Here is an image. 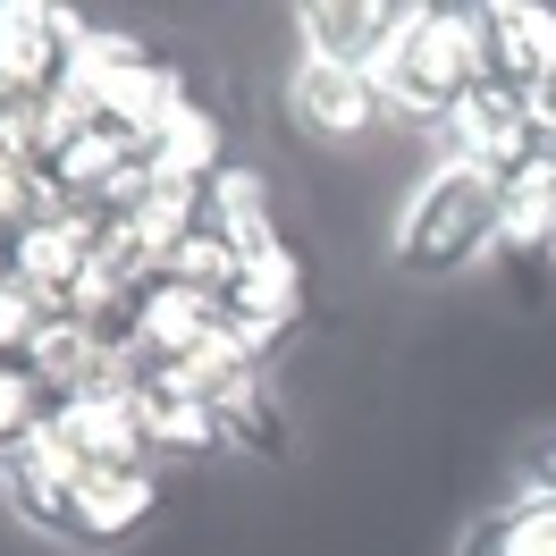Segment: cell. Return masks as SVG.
I'll return each instance as SVG.
<instances>
[{"mask_svg": "<svg viewBox=\"0 0 556 556\" xmlns=\"http://www.w3.org/2000/svg\"><path fill=\"white\" fill-rule=\"evenodd\" d=\"M497 253H556V152L506 177V237Z\"/></svg>", "mask_w": 556, "mask_h": 556, "instance_id": "cell-18", "label": "cell"}, {"mask_svg": "<svg viewBox=\"0 0 556 556\" xmlns=\"http://www.w3.org/2000/svg\"><path fill=\"white\" fill-rule=\"evenodd\" d=\"M161 515V464H93L85 481H76V506H68V531L76 548H127L143 540Z\"/></svg>", "mask_w": 556, "mask_h": 556, "instance_id": "cell-10", "label": "cell"}, {"mask_svg": "<svg viewBox=\"0 0 556 556\" xmlns=\"http://www.w3.org/2000/svg\"><path fill=\"white\" fill-rule=\"evenodd\" d=\"M93 35L85 9H60V0H0V93H60L76 42Z\"/></svg>", "mask_w": 556, "mask_h": 556, "instance_id": "cell-5", "label": "cell"}, {"mask_svg": "<svg viewBox=\"0 0 556 556\" xmlns=\"http://www.w3.org/2000/svg\"><path fill=\"white\" fill-rule=\"evenodd\" d=\"M421 0H304L295 9V42L304 60H329V68H380L388 51L405 42Z\"/></svg>", "mask_w": 556, "mask_h": 556, "instance_id": "cell-8", "label": "cell"}, {"mask_svg": "<svg viewBox=\"0 0 556 556\" xmlns=\"http://www.w3.org/2000/svg\"><path fill=\"white\" fill-rule=\"evenodd\" d=\"M481 76L506 93H548L556 85V0H481Z\"/></svg>", "mask_w": 556, "mask_h": 556, "instance_id": "cell-9", "label": "cell"}, {"mask_svg": "<svg viewBox=\"0 0 556 556\" xmlns=\"http://www.w3.org/2000/svg\"><path fill=\"white\" fill-rule=\"evenodd\" d=\"M143 161H152V186H203V177L228 169V127H219L203 102H186L169 127L152 136V152H143Z\"/></svg>", "mask_w": 556, "mask_h": 556, "instance_id": "cell-15", "label": "cell"}, {"mask_svg": "<svg viewBox=\"0 0 556 556\" xmlns=\"http://www.w3.org/2000/svg\"><path fill=\"white\" fill-rule=\"evenodd\" d=\"M143 60H152V42H143L136 26H93V35L76 42V60H68V76H60V93H51V102L76 110V118L93 127V118H102V102L143 68Z\"/></svg>", "mask_w": 556, "mask_h": 556, "instance_id": "cell-12", "label": "cell"}, {"mask_svg": "<svg viewBox=\"0 0 556 556\" xmlns=\"http://www.w3.org/2000/svg\"><path fill=\"white\" fill-rule=\"evenodd\" d=\"M127 405H136V421H143V447H152V464H161V455H219V447H228V430H219V414L194 396V380L177 371L169 354H152V346H136Z\"/></svg>", "mask_w": 556, "mask_h": 556, "instance_id": "cell-6", "label": "cell"}, {"mask_svg": "<svg viewBox=\"0 0 556 556\" xmlns=\"http://www.w3.org/2000/svg\"><path fill=\"white\" fill-rule=\"evenodd\" d=\"M287 118L313 143H363V136H380L396 110H388L380 76L329 68V60H295V68H287Z\"/></svg>", "mask_w": 556, "mask_h": 556, "instance_id": "cell-7", "label": "cell"}, {"mask_svg": "<svg viewBox=\"0 0 556 556\" xmlns=\"http://www.w3.org/2000/svg\"><path fill=\"white\" fill-rule=\"evenodd\" d=\"M371 76H380L388 110H396L405 127H447V110L481 85V26H472V9H430V0H421L405 42H396Z\"/></svg>", "mask_w": 556, "mask_h": 556, "instance_id": "cell-2", "label": "cell"}, {"mask_svg": "<svg viewBox=\"0 0 556 556\" xmlns=\"http://www.w3.org/2000/svg\"><path fill=\"white\" fill-rule=\"evenodd\" d=\"M51 430H60L85 464H152L143 421H136V405H127V396H68V405L51 414Z\"/></svg>", "mask_w": 556, "mask_h": 556, "instance_id": "cell-14", "label": "cell"}, {"mask_svg": "<svg viewBox=\"0 0 556 556\" xmlns=\"http://www.w3.org/2000/svg\"><path fill=\"white\" fill-rule=\"evenodd\" d=\"M455 556H556V497L540 489H515L506 506H489Z\"/></svg>", "mask_w": 556, "mask_h": 556, "instance_id": "cell-17", "label": "cell"}, {"mask_svg": "<svg viewBox=\"0 0 556 556\" xmlns=\"http://www.w3.org/2000/svg\"><path fill=\"white\" fill-rule=\"evenodd\" d=\"M506 237V177L472 169V161H430L396 228H388V253L405 278H464L472 262H489Z\"/></svg>", "mask_w": 556, "mask_h": 556, "instance_id": "cell-1", "label": "cell"}, {"mask_svg": "<svg viewBox=\"0 0 556 556\" xmlns=\"http://www.w3.org/2000/svg\"><path fill=\"white\" fill-rule=\"evenodd\" d=\"M42 304L17 287V278H0V363H26V346H35V329H42Z\"/></svg>", "mask_w": 556, "mask_h": 556, "instance_id": "cell-20", "label": "cell"}, {"mask_svg": "<svg viewBox=\"0 0 556 556\" xmlns=\"http://www.w3.org/2000/svg\"><path fill=\"white\" fill-rule=\"evenodd\" d=\"M51 414H60V396H51L35 371H26V363H0V464L26 447V439H42Z\"/></svg>", "mask_w": 556, "mask_h": 556, "instance_id": "cell-19", "label": "cell"}, {"mask_svg": "<svg viewBox=\"0 0 556 556\" xmlns=\"http://www.w3.org/2000/svg\"><path fill=\"white\" fill-rule=\"evenodd\" d=\"M203 228H219L228 244H262V237H278L270 177L253 169V161H228L219 177H203Z\"/></svg>", "mask_w": 556, "mask_h": 556, "instance_id": "cell-16", "label": "cell"}, {"mask_svg": "<svg viewBox=\"0 0 556 556\" xmlns=\"http://www.w3.org/2000/svg\"><path fill=\"white\" fill-rule=\"evenodd\" d=\"M136 329H143V346H152V354L186 363V354L219 329V304H211V295H194L186 278L161 270V278H143V287H136Z\"/></svg>", "mask_w": 556, "mask_h": 556, "instance_id": "cell-13", "label": "cell"}, {"mask_svg": "<svg viewBox=\"0 0 556 556\" xmlns=\"http://www.w3.org/2000/svg\"><path fill=\"white\" fill-rule=\"evenodd\" d=\"M522 489L556 497V439H540V447H531V472H522Z\"/></svg>", "mask_w": 556, "mask_h": 556, "instance_id": "cell-21", "label": "cell"}, {"mask_svg": "<svg viewBox=\"0 0 556 556\" xmlns=\"http://www.w3.org/2000/svg\"><path fill=\"white\" fill-rule=\"evenodd\" d=\"M548 136H540V110L531 93H506V85H472L464 102L447 110V127H439V161H472L489 177H515L522 161H540Z\"/></svg>", "mask_w": 556, "mask_h": 556, "instance_id": "cell-4", "label": "cell"}, {"mask_svg": "<svg viewBox=\"0 0 556 556\" xmlns=\"http://www.w3.org/2000/svg\"><path fill=\"white\" fill-rule=\"evenodd\" d=\"M93 464L60 439V430H42V439H26V447L0 464V497H9V515L35 522V531H68V506H76V481H85Z\"/></svg>", "mask_w": 556, "mask_h": 556, "instance_id": "cell-11", "label": "cell"}, {"mask_svg": "<svg viewBox=\"0 0 556 556\" xmlns=\"http://www.w3.org/2000/svg\"><path fill=\"white\" fill-rule=\"evenodd\" d=\"M0 278H9V253H0Z\"/></svg>", "mask_w": 556, "mask_h": 556, "instance_id": "cell-22", "label": "cell"}, {"mask_svg": "<svg viewBox=\"0 0 556 556\" xmlns=\"http://www.w3.org/2000/svg\"><path fill=\"white\" fill-rule=\"evenodd\" d=\"M177 371H186L194 396L219 414L228 447H244V455H287V414H278V396H270V363H253V354L228 338V320H219L203 346L177 363Z\"/></svg>", "mask_w": 556, "mask_h": 556, "instance_id": "cell-3", "label": "cell"}]
</instances>
